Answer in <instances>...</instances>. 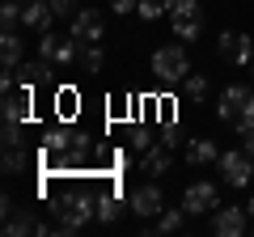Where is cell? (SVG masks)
<instances>
[{
    "mask_svg": "<svg viewBox=\"0 0 254 237\" xmlns=\"http://www.w3.org/2000/svg\"><path fill=\"white\" fill-rule=\"evenodd\" d=\"M89 157V136L72 127H60V131H47L43 136V165H81Z\"/></svg>",
    "mask_w": 254,
    "mask_h": 237,
    "instance_id": "1",
    "label": "cell"
},
{
    "mask_svg": "<svg viewBox=\"0 0 254 237\" xmlns=\"http://www.w3.org/2000/svg\"><path fill=\"white\" fill-rule=\"evenodd\" d=\"M55 233H81L93 216H98V195L93 191H68L55 199Z\"/></svg>",
    "mask_w": 254,
    "mask_h": 237,
    "instance_id": "2",
    "label": "cell"
},
{
    "mask_svg": "<svg viewBox=\"0 0 254 237\" xmlns=\"http://www.w3.org/2000/svg\"><path fill=\"white\" fill-rule=\"evenodd\" d=\"M216 115H220V123H229V127L237 131V136H246V131L254 127V89L250 85H225V93H220V102H216Z\"/></svg>",
    "mask_w": 254,
    "mask_h": 237,
    "instance_id": "3",
    "label": "cell"
},
{
    "mask_svg": "<svg viewBox=\"0 0 254 237\" xmlns=\"http://www.w3.org/2000/svg\"><path fill=\"white\" fill-rule=\"evenodd\" d=\"M187 76H190V59H187L182 43H170V47L153 51V81L157 85H182Z\"/></svg>",
    "mask_w": 254,
    "mask_h": 237,
    "instance_id": "4",
    "label": "cell"
},
{
    "mask_svg": "<svg viewBox=\"0 0 254 237\" xmlns=\"http://www.w3.org/2000/svg\"><path fill=\"white\" fill-rule=\"evenodd\" d=\"M165 17H170L174 34H178L182 43H195V38H199V30H203V9H199V0H174Z\"/></svg>",
    "mask_w": 254,
    "mask_h": 237,
    "instance_id": "5",
    "label": "cell"
},
{
    "mask_svg": "<svg viewBox=\"0 0 254 237\" xmlns=\"http://www.w3.org/2000/svg\"><path fill=\"white\" fill-rule=\"evenodd\" d=\"M38 55L51 59L55 68H68L72 59H81V43H76L72 34H55V30H47V34H38Z\"/></svg>",
    "mask_w": 254,
    "mask_h": 237,
    "instance_id": "6",
    "label": "cell"
},
{
    "mask_svg": "<svg viewBox=\"0 0 254 237\" xmlns=\"http://www.w3.org/2000/svg\"><path fill=\"white\" fill-rule=\"evenodd\" d=\"M216 170H220V182L225 186H250V174H254V157L246 153V148H229V153H220V161H216Z\"/></svg>",
    "mask_w": 254,
    "mask_h": 237,
    "instance_id": "7",
    "label": "cell"
},
{
    "mask_svg": "<svg viewBox=\"0 0 254 237\" xmlns=\"http://www.w3.org/2000/svg\"><path fill=\"white\" fill-rule=\"evenodd\" d=\"M216 51H220V59H225L229 68H250L254 64V38L242 34V30H225L220 43H216Z\"/></svg>",
    "mask_w": 254,
    "mask_h": 237,
    "instance_id": "8",
    "label": "cell"
},
{
    "mask_svg": "<svg viewBox=\"0 0 254 237\" xmlns=\"http://www.w3.org/2000/svg\"><path fill=\"white\" fill-rule=\"evenodd\" d=\"M68 34H72L81 47H93V43L106 38V17H102L98 9H81V13L72 17V26H68Z\"/></svg>",
    "mask_w": 254,
    "mask_h": 237,
    "instance_id": "9",
    "label": "cell"
},
{
    "mask_svg": "<svg viewBox=\"0 0 254 237\" xmlns=\"http://www.w3.org/2000/svg\"><path fill=\"white\" fill-rule=\"evenodd\" d=\"M182 208L190 216H203V212H216L220 208V186L216 182H190L182 191Z\"/></svg>",
    "mask_w": 254,
    "mask_h": 237,
    "instance_id": "10",
    "label": "cell"
},
{
    "mask_svg": "<svg viewBox=\"0 0 254 237\" xmlns=\"http://www.w3.org/2000/svg\"><path fill=\"white\" fill-rule=\"evenodd\" d=\"M34 118V89L13 85L4 89V123H30Z\"/></svg>",
    "mask_w": 254,
    "mask_h": 237,
    "instance_id": "11",
    "label": "cell"
},
{
    "mask_svg": "<svg viewBox=\"0 0 254 237\" xmlns=\"http://www.w3.org/2000/svg\"><path fill=\"white\" fill-rule=\"evenodd\" d=\"M127 208L136 212V216H157V212L165 208V195H161V186H157V182H140L136 191L127 195Z\"/></svg>",
    "mask_w": 254,
    "mask_h": 237,
    "instance_id": "12",
    "label": "cell"
},
{
    "mask_svg": "<svg viewBox=\"0 0 254 237\" xmlns=\"http://www.w3.org/2000/svg\"><path fill=\"white\" fill-rule=\"evenodd\" d=\"M212 229H216L220 237H242V233H250V212L246 208H216V216H212Z\"/></svg>",
    "mask_w": 254,
    "mask_h": 237,
    "instance_id": "13",
    "label": "cell"
},
{
    "mask_svg": "<svg viewBox=\"0 0 254 237\" xmlns=\"http://www.w3.org/2000/svg\"><path fill=\"white\" fill-rule=\"evenodd\" d=\"M55 21V9H51V0H26V9H21V26L34 30V34H47Z\"/></svg>",
    "mask_w": 254,
    "mask_h": 237,
    "instance_id": "14",
    "label": "cell"
},
{
    "mask_svg": "<svg viewBox=\"0 0 254 237\" xmlns=\"http://www.w3.org/2000/svg\"><path fill=\"white\" fill-rule=\"evenodd\" d=\"M170 165H174V148H170V144H161V140H153V144L144 148V157H140V170L153 174V178L170 174Z\"/></svg>",
    "mask_w": 254,
    "mask_h": 237,
    "instance_id": "15",
    "label": "cell"
},
{
    "mask_svg": "<svg viewBox=\"0 0 254 237\" xmlns=\"http://www.w3.org/2000/svg\"><path fill=\"white\" fill-rule=\"evenodd\" d=\"M51 59H21V68H17V85H26V89H43L47 81H51Z\"/></svg>",
    "mask_w": 254,
    "mask_h": 237,
    "instance_id": "16",
    "label": "cell"
},
{
    "mask_svg": "<svg viewBox=\"0 0 254 237\" xmlns=\"http://www.w3.org/2000/svg\"><path fill=\"white\" fill-rule=\"evenodd\" d=\"M38 225H43V220H34V216H30V212H17V208H13V199H9V195H4V229H9L13 237L38 233Z\"/></svg>",
    "mask_w": 254,
    "mask_h": 237,
    "instance_id": "17",
    "label": "cell"
},
{
    "mask_svg": "<svg viewBox=\"0 0 254 237\" xmlns=\"http://www.w3.org/2000/svg\"><path fill=\"white\" fill-rule=\"evenodd\" d=\"M93 195H98V220L102 225H115L119 216H123V199H119L115 186H93Z\"/></svg>",
    "mask_w": 254,
    "mask_h": 237,
    "instance_id": "18",
    "label": "cell"
},
{
    "mask_svg": "<svg viewBox=\"0 0 254 237\" xmlns=\"http://www.w3.org/2000/svg\"><path fill=\"white\" fill-rule=\"evenodd\" d=\"M187 161L203 170V165H216V161H220V153H216V144H212V140L195 136V140H187Z\"/></svg>",
    "mask_w": 254,
    "mask_h": 237,
    "instance_id": "19",
    "label": "cell"
},
{
    "mask_svg": "<svg viewBox=\"0 0 254 237\" xmlns=\"http://www.w3.org/2000/svg\"><path fill=\"white\" fill-rule=\"evenodd\" d=\"M187 208H161L157 212V233H182L187 229Z\"/></svg>",
    "mask_w": 254,
    "mask_h": 237,
    "instance_id": "20",
    "label": "cell"
},
{
    "mask_svg": "<svg viewBox=\"0 0 254 237\" xmlns=\"http://www.w3.org/2000/svg\"><path fill=\"white\" fill-rule=\"evenodd\" d=\"M76 89H68V85H64V89H55V118H64V123H68V118H76Z\"/></svg>",
    "mask_w": 254,
    "mask_h": 237,
    "instance_id": "21",
    "label": "cell"
},
{
    "mask_svg": "<svg viewBox=\"0 0 254 237\" xmlns=\"http://www.w3.org/2000/svg\"><path fill=\"white\" fill-rule=\"evenodd\" d=\"M182 98H187V102H203V98H208V76L190 72L187 81H182Z\"/></svg>",
    "mask_w": 254,
    "mask_h": 237,
    "instance_id": "22",
    "label": "cell"
},
{
    "mask_svg": "<svg viewBox=\"0 0 254 237\" xmlns=\"http://www.w3.org/2000/svg\"><path fill=\"white\" fill-rule=\"evenodd\" d=\"M119 161H123V157H119V148H115V144L93 148V157H89V165H93V170H115Z\"/></svg>",
    "mask_w": 254,
    "mask_h": 237,
    "instance_id": "23",
    "label": "cell"
},
{
    "mask_svg": "<svg viewBox=\"0 0 254 237\" xmlns=\"http://www.w3.org/2000/svg\"><path fill=\"white\" fill-rule=\"evenodd\" d=\"M170 4H174V0H140L136 13H140V21H157L161 13H170Z\"/></svg>",
    "mask_w": 254,
    "mask_h": 237,
    "instance_id": "24",
    "label": "cell"
},
{
    "mask_svg": "<svg viewBox=\"0 0 254 237\" xmlns=\"http://www.w3.org/2000/svg\"><path fill=\"white\" fill-rule=\"evenodd\" d=\"M102 64H106V55H102V47H81V68L85 72H102Z\"/></svg>",
    "mask_w": 254,
    "mask_h": 237,
    "instance_id": "25",
    "label": "cell"
},
{
    "mask_svg": "<svg viewBox=\"0 0 254 237\" xmlns=\"http://www.w3.org/2000/svg\"><path fill=\"white\" fill-rule=\"evenodd\" d=\"M157 140H161V144H170V148L187 144V136H182V127L174 123V118H165V123H161V131H157Z\"/></svg>",
    "mask_w": 254,
    "mask_h": 237,
    "instance_id": "26",
    "label": "cell"
},
{
    "mask_svg": "<svg viewBox=\"0 0 254 237\" xmlns=\"http://www.w3.org/2000/svg\"><path fill=\"white\" fill-rule=\"evenodd\" d=\"M21 0H4V9H0V21H4V30H17L21 26Z\"/></svg>",
    "mask_w": 254,
    "mask_h": 237,
    "instance_id": "27",
    "label": "cell"
},
{
    "mask_svg": "<svg viewBox=\"0 0 254 237\" xmlns=\"http://www.w3.org/2000/svg\"><path fill=\"white\" fill-rule=\"evenodd\" d=\"M26 165H30V157L21 153V144L4 148V170H9V174H21V170H26Z\"/></svg>",
    "mask_w": 254,
    "mask_h": 237,
    "instance_id": "28",
    "label": "cell"
},
{
    "mask_svg": "<svg viewBox=\"0 0 254 237\" xmlns=\"http://www.w3.org/2000/svg\"><path fill=\"white\" fill-rule=\"evenodd\" d=\"M127 144H131V148H140V153H144V148L153 144V136H148V131L140 127V123H131V131H127Z\"/></svg>",
    "mask_w": 254,
    "mask_h": 237,
    "instance_id": "29",
    "label": "cell"
},
{
    "mask_svg": "<svg viewBox=\"0 0 254 237\" xmlns=\"http://www.w3.org/2000/svg\"><path fill=\"white\" fill-rule=\"evenodd\" d=\"M51 9H55V17H76L81 13V0H51Z\"/></svg>",
    "mask_w": 254,
    "mask_h": 237,
    "instance_id": "30",
    "label": "cell"
},
{
    "mask_svg": "<svg viewBox=\"0 0 254 237\" xmlns=\"http://www.w3.org/2000/svg\"><path fill=\"white\" fill-rule=\"evenodd\" d=\"M140 0H110V13H119V17H127V13H136Z\"/></svg>",
    "mask_w": 254,
    "mask_h": 237,
    "instance_id": "31",
    "label": "cell"
},
{
    "mask_svg": "<svg viewBox=\"0 0 254 237\" xmlns=\"http://www.w3.org/2000/svg\"><path fill=\"white\" fill-rule=\"evenodd\" d=\"M242 140H246V144H242V148H246V153H250V157H254V127H250V131H246V136H242Z\"/></svg>",
    "mask_w": 254,
    "mask_h": 237,
    "instance_id": "32",
    "label": "cell"
},
{
    "mask_svg": "<svg viewBox=\"0 0 254 237\" xmlns=\"http://www.w3.org/2000/svg\"><path fill=\"white\" fill-rule=\"evenodd\" d=\"M246 212H250V220H254V195H250V203H246Z\"/></svg>",
    "mask_w": 254,
    "mask_h": 237,
    "instance_id": "33",
    "label": "cell"
},
{
    "mask_svg": "<svg viewBox=\"0 0 254 237\" xmlns=\"http://www.w3.org/2000/svg\"><path fill=\"white\" fill-rule=\"evenodd\" d=\"M250 76H254V64H250Z\"/></svg>",
    "mask_w": 254,
    "mask_h": 237,
    "instance_id": "34",
    "label": "cell"
},
{
    "mask_svg": "<svg viewBox=\"0 0 254 237\" xmlns=\"http://www.w3.org/2000/svg\"><path fill=\"white\" fill-rule=\"evenodd\" d=\"M21 4H26V0H21Z\"/></svg>",
    "mask_w": 254,
    "mask_h": 237,
    "instance_id": "35",
    "label": "cell"
}]
</instances>
